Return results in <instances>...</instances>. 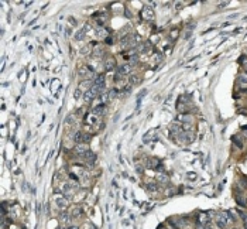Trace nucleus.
Here are the masks:
<instances>
[{
	"instance_id": "dca6fc26",
	"label": "nucleus",
	"mask_w": 247,
	"mask_h": 229,
	"mask_svg": "<svg viewBox=\"0 0 247 229\" xmlns=\"http://www.w3.org/2000/svg\"><path fill=\"white\" fill-rule=\"evenodd\" d=\"M85 33H86V27L78 30V31L75 33V40H78V41L83 40V37H85Z\"/></svg>"
},
{
	"instance_id": "e433bc0d",
	"label": "nucleus",
	"mask_w": 247,
	"mask_h": 229,
	"mask_svg": "<svg viewBox=\"0 0 247 229\" xmlns=\"http://www.w3.org/2000/svg\"><path fill=\"white\" fill-rule=\"evenodd\" d=\"M91 229H96V228H95V226H93V225H91Z\"/></svg>"
},
{
	"instance_id": "cd10ccee",
	"label": "nucleus",
	"mask_w": 247,
	"mask_h": 229,
	"mask_svg": "<svg viewBox=\"0 0 247 229\" xmlns=\"http://www.w3.org/2000/svg\"><path fill=\"white\" fill-rule=\"evenodd\" d=\"M147 188L150 189V191H157L158 189V185L154 184V183H150V184H147Z\"/></svg>"
},
{
	"instance_id": "2f4dec72",
	"label": "nucleus",
	"mask_w": 247,
	"mask_h": 229,
	"mask_svg": "<svg viewBox=\"0 0 247 229\" xmlns=\"http://www.w3.org/2000/svg\"><path fill=\"white\" fill-rule=\"evenodd\" d=\"M243 218V224H244V229H247V214H242Z\"/></svg>"
},
{
	"instance_id": "bb28decb",
	"label": "nucleus",
	"mask_w": 247,
	"mask_h": 229,
	"mask_svg": "<svg viewBox=\"0 0 247 229\" xmlns=\"http://www.w3.org/2000/svg\"><path fill=\"white\" fill-rule=\"evenodd\" d=\"M102 54H103V47H99V45H98V47L95 48V55L99 57V55H102Z\"/></svg>"
},
{
	"instance_id": "473e14b6",
	"label": "nucleus",
	"mask_w": 247,
	"mask_h": 229,
	"mask_svg": "<svg viewBox=\"0 0 247 229\" xmlns=\"http://www.w3.org/2000/svg\"><path fill=\"white\" fill-rule=\"evenodd\" d=\"M242 65H243V68H244V71L247 72V58H243V59H242Z\"/></svg>"
},
{
	"instance_id": "7c9ffc66",
	"label": "nucleus",
	"mask_w": 247,
	"mask_h": 229,
	"mask_svg": "<svg viewBox=\"0 0 247 229\" xmlns=\"http://www.w3.org/2000/svg\"><path fill=\"white\" fill-rule=\"evenodd\" d=\"M107 94H109V99H113V98H115V96H116L117 91H116V89H112V91H109V92H107Z\"/></svg>"
},
{
	"instance_id": "4be33fe9",
	"label": "nucleus",
	"mask_w": 247,
	"mask_h": 229,
	"mask_svg": "<svg viewBox=\"0 0 247 229\" xmlns=\"http://www.w3.org/2000/svg\"><path fill=\"white\" fill-rule=\"evenodd\" d=\"M61 222H62V224H64V225H69V222H71V216L68 215V214H62V215H61Z\"/></svg>"
},
{
	"instance_id": "72a5a7b5",
	"label": "nucleus",
	"mask_w": 247,
	"mask_h": 229,
	"mask_svg": "<svg viewBox=\"0 0 247 229\" xmlns=\"http://www.w3.org/2000/svg\"><path fill=\"white\" fill-rule=\"evenodd\" d=\"M233 142H234V143H236V144H237V146H239V147H243V144H242V142H240V140H239L237 137H233Z\"/></svg>"
},
{
	"instance_id": "6e6552de",
	"label": "nucleus",
	"mask_w": 247,
	"mask_h": 229,
	"mask_svg": "<svg viewBox=\"0 0 247 229\" xmlns=\"http://www.w3.org/2000/svg\"><path fill=\"white\" fill-rule=\"evenodd\" d=\"M104 68L107 69V71H112L113 68L116 67V59L113 58V57H107L106 59H104Z\"/></svg>"
},
{
	"instance_id": "9b49d317",
	"label": "nucleus",
	"mask_w": 247,
	"mask_h": 229,
	"mask_svg": "<svg viewBox=\"0 0 247 229\" xmlns=\"http://www.w3.org/2000/svg\"><path fill=\"white\" fill-rule=\"evenodd\" d=\"M55 200V204H57V206H59L61 209H64V208H66L68 206V201H66V198H64V197H55L54 198Z\"/></svg>"
},
{
	"instance_id": "a878e982",
	"label": "nucleus",
	"mask_w": 247,
	"mask_h": 229,
	"mask_svg": "<svg viewBox=\"0 0 247 229\" xmlns=\"http://www.w3.org/2000/svg\"><path fill=\"white\" fill-rule=\"evenodd\" d=\"M96 33H98V36H102V37H109V36H107V33H106V30H104L103 27H99Z\"/></svg>"
},
{
	"instance_id": "412c9836",
	"label": "nucleus",
	"mask_w": 247,
	"mask_h": 229,
	"mask_svg": "<svg viewBox=\"0 0 247 229\" xmlns=\"http://www.w3.org/2000/svg\"><path fill=\"white\" fill-rule=\"evenodd\" d=\"M74 140H75L78 144H82V142H83V135H82L81 132L75 133V135H74Z\"/></svg>"
},
{
	"instance_id": "4468645a",
	"label": "nucleus",
	"mask_w": 247,
	"mask_h": 229,
	"mask_svg": "<svg viewBox=\"0 0 247 229\" xmlns=\"http://www.w3.org/2000/svg\"><path fill=\"white\" fill-rule=\"evenodd\" d=\"M158 165H160V161H158L157 159H148V160L145 161V167H147V168H153V170H154V168H157Z\"/></svg>"
},
{
	"instance_id": "5701e85b",
	"label": "nucleus",
	"mask_w": 247,
	"mask_h": 229,
	"mask_svg": "<svg viewBox=\"0 0 247 229\" xmlns=\"http://www.w3.org/2000/svg\"><path fill=\"white\" fill-rule=\"evenodd\" d=\"M237 81H239V83H240V85H244V86H247V75H240V77L237 78Z\"/></svg>"
},
{
	"instance_id": "c85d7f7f",
	"label": "nucleus",
	"mask_w": 247,
	"mask_h": 229,
	"mask_svg": "<svg viewBox=\"0 0 247 229\" xmlns=\"http://www.w3.org/2000/svg\"><path fill=\"white\" fill-rule=\"evenodd\" d=\"M134 168H136V171H137L139 174H143V171H144L143 165H140V164H136V165H134Z\"/></svg>"
},
{
	"instance_id": "6ab92c4d",
	"label": "nucleus",
	"mask_w": 247,
	"mask_h": 229,
	"mask_svg": "<svg viewBox=\"0 0 247 229\" xmlns=\"http://www.w3.org/2000/svg\"><path fill=\"white\" fill-rule=\"evenodd\" d=\"M62 192H64V195H65V198L68 197V198H71L72 195H71V185L69 184H65L64 187H62Z\"/></svg>"
},
{
	"instance_id": "f03ea898",
	"label": "nucleus",
	"mask_w": 247,
	"mask_h": 229,
	"mask_svg": "<svg viewBox=\"0 0 247 229\" xmlns=\"http://www.w3.org/2000/svg\"><path fill=\"white\" fill-rule=\"evenodd\" d=\"M215 219H216V224H218V226H219L220 229L226 228V225H227V214H224V212H218Z\"/></svg>"
},
{
	"instance_id": "aec40b11",
	"label": "nucleus",
	"mask_w": 247,
	"mask_h": 229,
	"mask_svg": "<svg viewBox=\"0 0 247 229\" xmlns=\"http://www.w3.org/2000/svg\"><path fill=\"white\" fill-rule=\"evenodd\" d=\"M198 221H199V224H202V226H205V224H208V222H209V218H208V215H206V214H201Z\"/></svg>"
},
{
	"instance_id": "ddd939ff",
	"label": "nucleus",
	"mask_w": 247,
	"mask_h": 229,
	"mask_svg": "<svg viewBox=\"0 0 247 229\" xmlns=\"http://www.w3.org/2000/svg\"><path fill=\"white\" fill-rule=\"evenodd\" d=\"M131 72V64H126L119 68V75H129Z\"/></svg>"
},
{
	"instance_id": "f8f14e48",
	"label": "nucleus",
	"mask_w": 247,
	"mask_h": 229,
	"mask_svg": "<svg viewBox=\"0 0 247 229\" xmlns=\"http://www.w3.org/2000/svg\"><path fill=\"white\" fill-rule=\"evenodd\" d=\"M156 135H157V129H151V130H148V132L143 136V140L145 142V143H148V142L154 140V136Z\"/></svg>"
},
{
	"instance_id": "20e7f679",
	"label": "nucleus",
	"mask_w": 247,
	"mask_h": 229,
	"mask_svg": "<svg viewBox=\"0 0 247 229\" xmlns=\"http://www.w3.org/2000/svg\"><path fill=\"white\" fill-rule=\"evenodd\" d=\"M178 139H181V142H185V143H192L194 139H195V133L189 132V130H185L182 135L178 136Z\"/></svg>"
},
{
	"instance_id": "c756f323",
	"label": "nucleus",
	"mask_w": 247,
	"mask_h": 229,
	"mask_svg": "<svg viewBox=\"0 0 247 229\" xmlns=\"http://www.w3.org/2000/svg\"><path fill=\"white\" fill-rule=\"evenodd\" d=\"M88 51H91V45H85V47H82V50H81L82 54H88Z\"/></svg>"
},
{
	"instance_id": "b1692460",
	"label": "nucleus",
	"mask_w": 247,
	"mask_h": 229,
	"mask_svg": "<svg viewBox=\"0 0 247 229\" xmlns=\"http://www.w3.org/2000/svg\"><path fill=\"white\" fill-rule=\"evenodd\" d=\"M140 81H141V78L139 77V75H131L130 77V82L134 85V83H140Z\"/></svg>"
},
{
	"instance_id": "1a4fd4ad",
	"label": "nucleus",
	"mask_w": 247,
	"mask_h": 229,
	"mask_svg": "<svg viewBox=\"0 0 247 229\" xmlns=\"http://www.w3.org/2000/svg\"><path fill=\"white\" fill-rule=\"evenodd\" d=\"M85 160H86L88 165H93L95 161H96V154L93 151H91V150H88V153L85 154Z\"/></svg>"
},
{
	"instance_id": "f704fd0d",
	"label": "nucleus",
	"mask_w": 247,
	"mask_h": 229,
	"mask_svg": "<svg viewBox=\"0 0 247 229\" xmlns=\"http://www.w3.org/2000/svg\"><path fill=\"white\" fill-rule=\"evenodd\" d=\"M81 96H82V94H81V91H79V89H76V91H75V98H76V99H79Z\"/></svg>"
},
{
	"instance_id": "393cba45",
	"label": "nucleus",
	"mask_w": 247,
	"mask_h": 229,
	"mask_svg": "<svg viewBox=\"0 0 247 229\" xmlns=\"http://www.w3.org/2000/svg\"><path fill=\"white\" fill-rule=\"evenodd\" d=\"M103 112H104V106H103V105H100V106H98V108L93 109V113H95V115H102Z\"/></svg>"
},
{
	"instance_id": "9d476101",
	"label": "nucleus",
	"mask_w": 247,
	"mask_h": 229,
	"mask_svg": "<svg viewBox=\"0 0 247 229\" xmlns=\"http://www.w3.org/2000/svg\"><path fill=\"white\" fill-rule=\"evenodd\" d=\"M93 86H96L100 92L104 89V78L103 75H100V77H98L96 79H95V82H93Z\"/></svg>"
},
{
	"instance_id": "2eb2a0df",
	"label": "nucleus",
	"mask_w": 247,
	"mask_h": 229,
	"mask_svg": "<svg viewBox=\"0 0 247 229\" xmlns=\"http://www.w3.org/2000/svg\"><path fill=\"white\" fill-rule=\"evenodd\" d=\"M157 183H160V184H168V175L164 174V173L158 174L157 175Z\"/></svg>"
},
{
	"instance_id": "4c0bfd02",
	"label": "nucleus",
	"mask_w": 247,
	"mask_h": 229,
	"mask_svg": "<svg viewBox=\"0 0 247 229\" xmlns=\"http://www.w3.org/2000/svg\"><path fill=\"white\" fill-rule=\"evenodd\" d=\"M232 229H237V228H232Z\"/></svg>"
},
{
	"instance_id": "a211bd4d",
	"label": "nucleus",
	"mask_w": 247,
	"mask_h": 229,
	"mask_svg": "<svg viewBox=\"0 0 247 229\" xmlns=\"http://www.w3.org/2000/svg\"><path fill=\"white\" fill-rule=\"evenodd\" d=\"M236 202H237L240 206H244V205L247 204V201L243 198V195H242V194H237V195H236Z\"/></svg>"
},
{
	"instance_id": "f257e3e1",
	"label": "nucleus",
	"mask_w": 247,
	"mask_h": 229,
	"mask_svg": "<svg viewBox=\"0 0 247 229\" xmlns=\"http://www.w3.org/2000/svg\"><path fill=\"white\" fill-rule=\"evenodd\" d=\"M99 94H100V91H99L96 86H93V85H92V88L86 89V92H85L83 96H85V100H86V102H91V100H93L95 98H98Z\"/></svg>"
},
{
	"instance_id": "f3484780",
	"label": "nucleus",
	"mask_w": 247,
	"mask_h": 229,
	"mask_svg": "<svg viewBox=\"0 0 247 229\" xmlns=\"http://www.w3.org/2000/svg\"><path fill=\"white\" fill-rule=\"evenodd\" d=\"M81 215H82V208L81 206H74L72 208V212H71V216L72 218H78Z\"/></svg>"
},
{
	"instance_id": "39448f33",
	"label": "nucleus",
	"mask_w": 247,
	"mask_h": 229,
	"mask_svg": "<svg viewBox=\"0 0 247 229\" xmlns=\"http://www.w3.org/2000/svg\"><path fill=\"white\" fill-rule=\"evenodd\" d=\"M141 16H143L144 20L151 21V20H154V10L151 7H144L143 12H141Z\"/></svg>"
},
{
	"instance_id": "c9c22d12",
	"label": "nucleus",
	"mask_w": 247,
	"mask_h": 229,
	"mask_svg": "<svg viewBox=\"0 0 247 229\" xmlns=\"http://www.w3.org/2000/svg\"><path fill=\"white\" fill-rule=\"evenodd\" d=\"M186 177H188V178H192V180H195V178H196V175H195V174H188Z\"/></svg>"
},
{
	"instance_id": "423d86ee",
	"label": "nucleus",
	"mask_w": 247,
	"mask_h": 229,
	"mask_svg": "<svg viewBox=\"0 0 247 229\" xmlns=\"http://www.w3.org/2000/svg\"><path fill=\"white\" fill-rule=\"evenodd\" d=\"M121 48H129V47H133L134 45V38H133V36H124L123 38H121Z\"/></svg>"
},
{
	"instance_id": "0eeeda50",
	"label": "nucleus",
	"mask_w": 247,
	"mask_h": 229,
	"mask_svg": "<svg viewBox=\"0 0 247 229\" xmlns=\"http://www.w3.org/2000/svg\"><path fill=\"white\" fill-rule=\"evenodd\" d=\"M88 146L86 144H78L76 147H75V154H78L79 157H85V154L88 153Z\"/></svg>"
},
{
	"instance_id": "7ed1b4c3",
	"label": "nucleus",
	"mask_w": 247,
	"mask_h": 229,
	"mask_svg": "<svg viewBox=\"0 0 247 229\" xmlns=\"http://www.w3.org/2000/svg\"><path fill=\"white\" fill-rule=\"evenodd\" d=\"M169 132H171V135H174V136H178L179 135H182L184 132H185V129H184V124H178V123H172L171 124V127H169Z\"/></svg>"
}]
</instances>
